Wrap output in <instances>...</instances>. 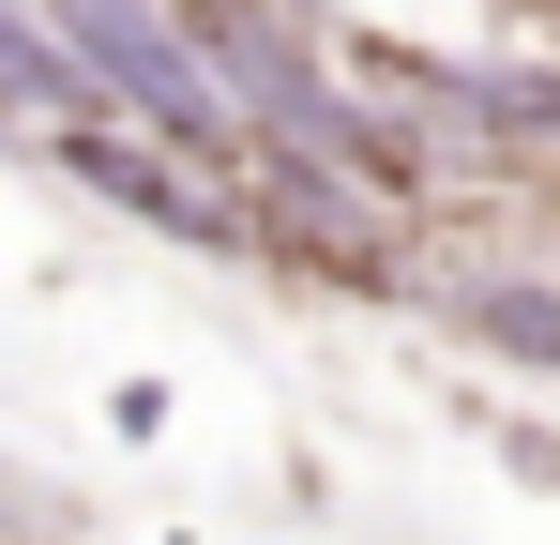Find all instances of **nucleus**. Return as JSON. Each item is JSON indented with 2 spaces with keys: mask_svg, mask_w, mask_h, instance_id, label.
<instances>
[{
  "mask_svg": "<svg viewBox=\"0 0 560 545\" xmlns=\"http://www.w3.org/2000/svg\"><path fill=\"white\" fill-rule=\"evenodd\" d=\"M243 212H258V272L349 288V303H409V288H424V258H409V228H424V212H394V197L349 182L334 152L258 137V152H243Z\"/></svg>",
  "mask_w": 560,
  "mask_h": 545,
  "instance_id": "f257e3e1",
  "label": "nucleus"
},
{
  "mask_svg": "<svg viewBox=\"0 0 560 545\" xmlns=\"http://www.w3.org/2000/svg\"><path fill=\"white\" fill-rule=\"evenodd\" d=\"M31 15L61 31V61L92 77V106H121L137 137H167V152H197V167H243V152H258L167 0H31Z\"/></svg>",
  "mask_w": 560,
  "mask_h": 545,
  "instance_id": "f03ea898",
  "label": "nucleus"
},
{
  "mask_svg": "<svg viewBox=\"0 0 560 545\" xmlns=\"http://www.w3.org/2000/svg\"><path fill=\"white\" fill-rule=\"evenodd\" d=\"M31 152H61V182H92L106 212H137L152 243L258 272V212H243V167H197V152H167V137H137L121 106H77V121H46Z\"/></svg>",
  "mask_w": 560,
  "mask_h": 545,
  "instance_id": "7ed1b4c3",
  "label": "nucleus"
},
{
  "mask_svg": "<svg viewBox=\"0 0 560 545\" xmlns=\"http://www.w3.org/2000/svg\"><path fill=\"white\" fill-rule=\"evenodd\" d=\"M440 334H469L485 363H515V379H560V272L546 258H485V272H424L409 288Z\"/></svg>",
  "mask_w": 560,
  "mask_h": 545,
  "instance_id": "20e7f679",
  "label": "nucleus"
},
{
  "mask_svg": "<svg viewBox=\"0 0 560 545\" xmlns=\"http://www.w3.org/2000/svg\"><path fill=\"white\" fill-rule=\"evenodd\" d=\"M92 106V77L61 61V31L31 15V0H0V152H31L46 121H77Z\"/></svg>",
  "mask_w": 560,
  "mask_h": 545,
  "instance_id": "39448f33",
  "label": "nucleus"
},
{
  "mask_svg": "<svg viewBox=\"0 0 560 545\" xmlns=\"http://www.w3.org/2000/svg\"><path fill=\"white\" fill-rule=\"evenodd\" d=\"M485 440H500V469H515V485H560V425H515V409H485Z\"/></svg>",
  "mask_w": 560,
  "mask_h": 545,
  "instance_id": "423d86ee",
  "label": "nucleus"
}]
</instances>
